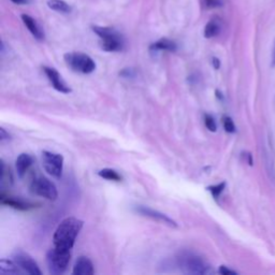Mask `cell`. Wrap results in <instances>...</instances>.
Masks as SVG:
<instances>
[{
	"instance_id": "obj_3",
	"label": "cell",
	"mask_w": 275,
	"mask_h": 275,
	"mask_svg": "<svg viewBox=\"0 0 275 275\" xmlns=\"http://www.w3.org/2000/svg\"><path fill=\"white\" fill-rule=\"evenodd\" d=\"M178 264L185 273L205 274L210 271L208 263L198 255L191 252L180 253L178 256Z\"/></svg>"
},
{
	"instance_id": "obj_11",
	"label": "cell",
	"mask_w": 275,
	"mask_h": 275,
	"mask_svg": "<svg viewBox=\"0 0 275 275\" xmlns=\"http://www.w3.org/2000/svg\"><path fill=\"white\" fill-rule=\"evenodd\" d=\"M0 202H2L3 205H8L18 211H28L36 207L33 203L28 202V201H24L22 199L10 196H5L4 192L2 194V197H0Z\"/></svg>"
},
{
	"instance_id": "obj_22",
	"label": "cell",
	"mask_w": 275,
	"mask_h": 275,
	"mask_svg": "<svg viewBox=\"0 0 275 275\" xmlns=\"http://www.w3.org/2000/svg\"><path fill=\"white\" fill-rule=\"evenodd\" d=\"M223 125H224V128L225 130L229 133H233L235 132V125L232 121L231 117L229 116H224L223 117Z\"/></svg>"
},
{
	"instance_id": "obj_20",
	"label": "cell",
	"mask_w": 275,
	"mask_h": 275,
	"mask_svg": "<svg viewBox=\"0 0 275 275\" xmlns=\"http://www.w3.org/2000/svg\"><path fill=\"white\" fill-rule=\"evenodd\" d=\"M226 187V183L225 182H222V183H219V184L217 185H212V186H209L208 187V190L211 192V194H212L213 198L214 199H218L219 196H221L222 192L224 191Z\"/></svg>"
},
{
	"instance_id": "obj_2",
	"label": "cell",
	"mask_w": 275,
	"mask_h": 275,
	"mask_svg": "<svg viewBox=\"0 0 275 275\" xmlns=\"http://www.w3.org/2000/svg\"><path fill=\"white\" fill-rule=\"evenodd\" d=\"M94 32L101 40V49L106 52H118L124 48V39L122 35L110 27H93Z\"/></svg>"
},
{
	"instance_id": "obj_5",
	"label": "cell",
	"mask_w": 275,
	"mask_h": 275,
	"mask_svg": "<svg viewBox=\"0 0 275 275\" xmlns=\"http://www.w3.org/2000/svg\"><path fill=\"white\" fill-rule=\"evenodd\" d=\"M71 251L53 247L47 255V261L50 272L53 274H61L65 272L69 265Z\"/></svg>"
},
{
	"instance_id": "obj_15",
	"label": "cell",
	"mask_w": 275,
	"mask_h": 275,
	"mask_svg": "<svg viewBox=\"0 0 275 275\" xmlns=\"http://www.w3.org/2000/svg\"><path fill=\"white\" fill-rule=\"evenodd\" d=\"M152 51H168V52H176L177 44L169 39H160L157 42H155L150 48Z\"/></svg>"
},
{
	"instance_id": "obj_23",
	"label": "cell",
	"mask_w": 275,
	"mask_h": 275,
	"mask_svg": "<svg viewBox=\"0 0 275 275\" xmlns=\"http://www.w3.org/2000/svg\"><path fill=\"white\" fill-rule=\"evenodd\" d=\"M204 124H205V127L208 128V129L210 131L212 132H215L217 130V126H216V122L214 120V117L212 115L210 114H207L204 116Z\"/></svg>"
},
{
	"instance_id": "obj_16",
	"label": "cell",
	"mask_w": 275,
	"mask_h": 275,
	"mask_svg": "<svg viewBox=\"0 0 275 275\" xmlns=\"http://www.w3.org/2000/svg\"><path fill=\"white\" fill-rule=\"evenodd\" d=\"M20 267L15 263V261H11L8 259H2L0 261V273L2 274H12V275H16L20 274Z\"/></svg>"
},
{
	"instance_id": "obj_28",
	"label": "cell",
	"mask_w": 275,
	"mask_h": 275,
	"mask_svg": "<svg viewBox=\"0 0 275 275\" xmlns=\"http://www.w3.org/2000/svg\"><path fill=\"white\" fill-rule=\"evenodd\" d=\"M11 2L16 5H23L26 3V0H11Z\"/></svg>"
},
{
	"instance_id": "obj_14",
	"label": "cell",
	"mask_w": 275,
	"mask_h": 275,
	"mask_svg": "<svg viewBox=\"0 0 275 275\" xmlns=\"http://www.w3.org/2000/svg\"><path fill=\"white\" fill-rule=\"evenodd\" d=\"M22 20L25 24V26L28 28V30L31 32V35L35 37L36 39L38 40H43L44 39V33L41 30L39 25L37 24V22L33 20V18L27 14L22 15Z\"/></svg>"
},
{
	"instance_id": "obj_25",
	"label": "cell",
	"mask_w": 275,
	"mask_h": 275,
	"mask_svg": "<svg viewBox=\"0 0 275 275\" xmlns=\"http://www.w3.org/2000/svg\"><path fill=\"white\" fill-rule=\"evenodd\" d=\"M11 139V135L9 134V132L6 131L5 128H0V141L5 142V141H9Z\"/></svg>"
},
{
	"instance_id": "obj_9",
	"label": "cell",
	"mask_w": 275,
	"mask_h": 275,
	"mask_svg": "<svg viewBox=\"0 0 275 275\" xmlns=\"http://www.w3.org/2000/svg\"><path fill=\"white\" fill-rule=\"evenodd\" d=\"M135 211L139 214H141L145 217H149L151 219H154V221H156V222L166 224L170 227H178L177 222H174L173 219L170 218L168 215L159 212V211H157V210H153L149 207H144V205H138L135 208Z\"/></svg>"
},
{
	"instance_id": "obj_27",
	"label": "cell",
	"mask_w": 275,
	"mask_h": 275,
	"mask_svg": "<svg viewBox=\"0 0 275 275\" xmlns=\"http://www.w3.org/2000/svg\"><path fill=\"white\" fill-rule=\"evenodd\" d=\"M272 66H275V43H274L273 53H272Z\"/></svg>"
},
{
	"instance_id": "obj_8",
	"label": "cell",
	"mask_w": 275,
	"mask_h": 275,
	"mask_svg": "<svg viewBox=\"0 0 275 275\" xmlns=\"http://www.w3.org/2000/svg\"><path fill=\"white\" fill-rule=\"evenodd\" d=\"M13 260L18 267L24 270L26 273L32 275H41V270L39 269L38 264H37V262L27 253L16 251L13 254Z\"/></svg>"
},
{
	"instance_id": "obj_7",
	"label": "cell",
	"mask_w": 275,
	"mask_h": 275,
	"mask_svg": "<svg viewBox=\"0 0 275 275\" xmlns=\"http://www.w3.org/2000/svg\"><path fill=\"white\" fill-rule=\"evenodd\" d=\"M42 166L50 176L55 179H60L63 169V157L62 155L43 151L42 152Z\"/></svg>"
},
{
	"instance_id": "obj_17",
	"label": "cell",
	"mask_w": 275,
	"mask_h": 275,
	"mask_svg": "<svg viewBox=\"0 0 275 275\" xmlns=\"http://www.w3.org/2000/svg\"><path fill=\"white\" fill-rule=\"evenodd\" d=\"M219 32H221V24L216 20L210 21L204 27V37L208 39L214 38V37L219 35Z\"/></svg>"
},
{
	"instance_id": "obj_24",
	"label": "cell",
	"mask_w": 275,
	"mask_h": 275,
	"mask_svg": "<svg viewBox=\"0 0 275 275\" xmlns=\"http://www.w3.org/2000/svg\"><path fill=\"white\" fill-rule=\"evenodd\" d=\"M218 272L221 273V274H223V275H235V274H237L235 271L225 267V265H222V267H219Z\"/></svg>"
},
{
	"instance_id": "obj_19",
	"label": "cell",
	"mask_w": 275,
	"mask_h": 275,
	"mask_svg": "<svg viewBox=\"0 0 275 275\" xmlns=\"http://www.w3.org/2000/svg\"><path fill=\"white\" fill-rule=\"evenodd\" d=\"M98 176L101 177L106 180H109V181H114V182H121L122 181V176L120 173H118L117 171L113 170V169H109V168H106V169H102L100 170L98 172Z\"/></svg>"
},
{
	"instance_id": "obj_18",
	"label": "cell",
	"mask_w": 275,
	"mask_h": 275,
	"mask_svg": "<svg viewBox=\"0 0 275 275\" xmlns=\"http://www.w3.org/2000/svg\"><path fill=\"white\" fill-rule=\"evenodd\" d=\"M48 6L50 9L54 11H57L60 13H70L71 7L63 0H49Z\"/></svg>"
},
{
	"instance_id": "obj_4",
	"label": "cell",
	"mask_w": 275,
	"mask_h": 275,
	"mask_svg": "<svg viewBox=\"0 0 275 275\" xmlns=\"http://www.w3.org/2000/svg\"><path fill=\"white\" fill-rule=\"evenodd\" d=\"M63 58L71 70L82 75H89L96 69L94 59L83 53H67Z\"/></svg>"
},
{
	"instance_id": "obj_13",
	"label": "cell",
	"mask_w": 275,
	"mask_h": 275,
	"mask_svg": "<svg viewBox=\"0 0 275 275\" xmlns=\"http://www.w3.org/2000/svg\"><path fill=\"white\" fill-rule=\"evenodd\" d=\"M32 163H33V158L29 154L23 153L18 156L15 161V167H16L18 177L23 178L26 174V172L28 171L29 168L32 166Z\"/></svg>"
},
{
	"instance_id": "obj_26",
	"label": "cell",
	"mask_w": 275,
	"mask_h": 275,
	"mask_svg": "<svg viewBox=\"0 0 275 275\" xmlns=\"http://www.w3.org/2000/svg\"><path fill=\"white\" fill-rule=\"evenodd\" d=\"M212 61H213V67H214L215 69H218L219 67H221V62H219V60H218L217 58L214 57Z\"/></svg>"
},
{
	"instance_id": "obj_12",
	"label": "cell",
	"mask_w": 275,
	"mask_h": 275,
	"mask_svg": "<svg viewBox=\"0 0 275 275\" xmlns=\"http://www.w3.org/2000/svg\"><path fill=\"white\" fill-rule=\"evenodd\" d=\"M72 273L75 275H93L95 273L94 264L87 257L81 256L76 261Z\"/></svg>"
},
{
	"instance_id": "obj_10",
	"label": "cell",
	"mask_w": 275,
	"mask_h": 275,
	"mask_svg": "<svg viewBox=\"0 0 275 275\" xmlns=\"http://www.w3.org/2000/svg\"><path fill=\"white\" fill-rule=\"evenodd\" d=\"M43 71L45 73V76L48 77L49 81L51 82L52 86L57 91L62 94L71 93V88L67 85L66 82L62 80L61 76L59 75L56 69L51 68V67H43Z\"/></svg>"
},
{
	"instance_id": "obj_21",
	"label": "cell",
	"mask_w": 275,
	"mask_h": 275,
	"mask_svg": "<svg viewBox=\"0 0 275 275\" xmlns=\"http://www.w3.org/2000/svg\"><path fill=\"white\" fill-rule=\"evenodd\" d=\"M201 5L207 10H211V9H216L223 7V0H201Z\"/></svg>"
},
{
	"instance_id": "obj_1",
	"label": "cell",
	"mask_w": 275,
	"mask_h": 275,
	"mask_svg": "<svg viewBox=\"0 0 275 275\" xmlns=\"http://www.w3.org/2000/svg\"><path fill=\"white\" fill-rule=\"evenodd\" d=\"M82 228H83V222L76 217H68L63 219L54 232V247L71 251Z\"/></svg>"
},
{
	"instance_id": "obj_6",
	"label": "cell",
	"mask_w": 275,
	"mask_h": 275,
	"mask_svg": "<svg viewBox=\"0 0 275 275\" xmlns=\"http://www.w3.org/2000/svg\"><path fill=\"white\" fill-rule=\"evenodd\" d=\"M30 191L32 194L43 197L48 200H56L58 191L53 182L44 177H36L30 183Z\"/></svg>"
}]
</instances>
